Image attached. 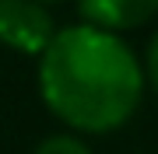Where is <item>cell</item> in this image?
<instances>
[{
  "mask_svg": "<svg viewBox=\"0 0 158 154\" xmlns=\"http://www.w3.org/2000/svg\"><path fill=\"white\" fill-rule=\"evenodd\" d=\"M148 77H151L155 95H158V35L151 39V46H148Z\"/></svg>",
  "mask_w": 158,
  "mask_h": 154,
  "instance_id": "5b68a950",
  "label": "cell"
},
{
  "mask_svg": "<svg viewBox=\"0 0 158 154\" xmlns=\"http://www.w3.org/2000/svg\"><path fill=\"white\" fill-rule=\"evenodd\" d=\"M56 39L49 11L39 0H0V42L28 56H42Z\"/></svg>",
  "mask_w": 158,
  "mask_h": 154,
  "instance_id": "7a4b0ae2",
  "label": "cell"
},
{
  "mask_svg": "<svg viewBox=\"0 0 158 154\" xmlns=\"http://www.w3.org/2000/svg\"><path fill=\"white\" fill-rule=\"evenodd\" d=\"M81 18L98 28H137L158 11V0H77Z\"/></svg>",
  "mask_w": 158,
  "mask_h": 154,
  "instance_id": "3957f363",
  "label": "cell"
},
{
  "mask_svg": "<svg viewBox=\"0 0 158 154\" xmlns=\"http://www.w3.org/2000/svg\"><path fill=\"white\" fill-rule=\"evenodd\" d=\"M35 154H91V151H88L77 137H49V140L39 144Z\"/></svg>",
  "mask_w": 158,
  "mask_h": 154,
  "instance_id": "277c9868",
  "label": "cell"
},
{
  "mask_svg": "<svg viewBox=\"0 0 158 154\" xmlns=\"http://www.w3.org/2000/svg\"><path fill=\"white\" fill-rule=\"evenodd\" d=\"M39 88L63 123L106 133L137 112L144 77L127 42L88 21L56 32L39 63Z\"/></svg>",
  "mask_w": 158,
  "mask_h": 154,
  "instance_id": "6da1fadb",
  "label": "cell"
},
{
  "mask_svg": "<svg viewBox=\"0 0 158 154\" xmlns=\"http://www.w3.org/2000/svg\"><path fill=\"white\" fill-rule=\"evenodd\" d=\"M39 4H60V0H39Z\"/></svg>",
  "mask_w": 158,
  "mask_h": 154,
  "instance_id": "8992f818",
  "label": "cell"
}]
</instances>
